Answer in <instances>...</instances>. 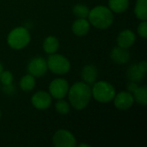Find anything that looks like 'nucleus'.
<instances>
[{"instance_id": "obj_1", "label": "nucleus", "mask_w": 147, "mask_h": 147, "mask_svg": "<svg viewBox=\"0 0 147 147\" xmlns=\"http://www.w3.org/2000/svg\"><path fill=\"white\" fill-rule=\"evenodd\" d=\"M69 102L77 110L85 109L91 98V88L84 82L75 83L68 90Z\"/></svg>"}, {"instance_id": "obj_2", "label": "nucleus", "mask_w": 147, "mask_h": 147, "mask_svg": "<svg viewBox=\"0 0 147 147\" xmlns=\"http://www.w3.org/2000/svg\"><path fill=\"white\" fill-rule=\"evenodd\" d=\"M89 22L95 28L99 29H106L109 28L114 22V15L109 8L99 5L90 10Z\"/></svg>"}, {"instance_id": "obj_3", "label": "nucleus", "mask_w": 147, "mask_h": 147, "mask_svg": "<svg viewBox=\"0 0 147 147\" xmlns=\"http://www.w3.org/2000/svg\"><path fill=\"white\" fill-rule=\"evenodd\" d=\"M30 34L24 27H17L13 28L8 34V45L16 50L24 48L30 42Z\"/></svg>"}, {"instance_id": "obj_4", "label": "nucleus", "mask_w": 147, "mask_h": 147, "mask_svg": "<svg viewBox=\"0 0 147 147\" xmlns=\"http://www.w3.org/2000/svg\"><path fill=\"white\" fill-rule=\"evenodd\" d=\"M91 94L96 101L102 103H108L113 101L115 96V89L109 82L99 81L94 84Z\"/></svg>"}, {"instance_id": "obj_5", "label": "nucleus", "mask_w": 147, "mask_h": 147, "mask_svg": "<svg viewBox=\"0 0 147 147\" xmlns=\"http://www.w3.org/2000/svg\"><path fill=\"white\" fill-rule=\"evenodd\" d=\"M47 68L54 74L63 75L66 74L71 69V63L67 58L61 54H50L47 61Z\"/></svg>"}, {"instance_id": "obj_6", "label": "nucleus", "mask_w": 147, "mask_h": 147, "mask_svg": "<svg viewBox=\"0 0 147 147\" xmlns=\"http://www.w3.org/2000/svg\"><path fill=\"white\" fill-rule=\"evenodd\" d=\"M53 142L56 147H75L77 146V140L74 135L67 130L57 131L53 137Z\"/></svg>"}, {"instance_id": "obj_7", "label": "nucleus", "mask_w": 147, "mask_h": 147, "mask_svg": "<svg viewBox=\"0 0 147 147\" xmlns=\"http://www.w3.org/2000/svg\"><path fill=\"white\" fill-rule=\"evenodd\" d=\"M69 84L64 78H56L49 84V94L56 99H63L68 93Z\"/></svg>"}, {"instance_id": "obj_8", "label": "nucleus", "mask_w": 147, "mask_h": 147, "mask_svg": "<svg viewBox=\"0 0 147 147\" xmlns=\"http://www.w3.org/2000/svg\"><path fill=\"white\" fill-rule=\"evenodd\" d=\"M47 60L42 57H35L32 59L28 65V71L34 78H40L46 74L47 71Z\"/></svg>"}, {"instance_id": "obj_9", "label": "nucleus", "mask_w": 147, "mask_h": 147, "mask_svg": "<svg viewBox=\"0 0 147 147\" xmlns=\"http://www.w3.org/2000/svg\"><path fill=\"white\" fill-rule=\"evenodd\" d=\"M31 102L35 109L44 110L50 107L52 103V96L48 92L40 90L33 95Z\"/></svg>"}, {"instance_id": "obj_10", "label": "nucleus", "mask_w": 147, "mask_h": 147, "mask_svg": "<svg viewBox=\"0 0 147 147\" xmlns=\"http://www.w3.org/2000/svg\"><path fill=\"white\" fill-rule=\"evenodd\" d=\"M113 100L115 102V106L119 110L129 109L134 102V98L133 94L127 91H121L117 95L115 94Z\"/></svg>"}, {"instance_id": "obj_11", "label": "nucleus", "mask_w": 147, "mask_h": 147, "mask_svg": "<svg viewBox=\"0 0 147 147\" xmlns=\"http://www.w3.org/2000/svg\"><path fill=\"white\" fill-rule=\"evenodd\" d=\"M147 69V63L142 61L139 64L131 65L127 70V77L131 82H140L145 78Z\"/></svg>"}, {"instance_id": "obj_12", "label": "nucleus", "mask_w": 147, "mask_h": 147, "mask_svg": "<svg viewBox=\"0 0 147 147\" xmlns=\"http://www.w3.org/2000/svg\"><path fill=\"white\" fill-rule=\"evenodd\" d=\"M127 90L133 93L134 101L142 106L147 104V88L146 86H139L135 82H130L127 84Z\"/></svg>"}, {"instance_id": "obj_13", "label": "nucleus", "mask_w": 147, "mask_h": 147, "mask_svg": "<svg viewBox=\"0 0 147 147\" xmlns=\"http://www.w3.org/2000/svg\"><path fill=\"white\" fill-rule=\"evenodd\" d=\"M136 40L135 34L130 29L122 30L117 37V44L119 47L123 48H129L132 47Z\"/></svg>"}, {"instance_id": "obj_14", "label": "nucleus", "mask_w": 147, "mask_h": 147, "mask_svg": "<svg viewBox=\"0 0 147 147\" xmlns=\"http://www.w3.org/2000/svg\"><path fill=\"white\" fill-rule=\"evenodd\" d=\"M110 56L111 59L119 65H124L127 63L130 59V53L127 50V48H123L119 46L112 50Z\"/></svg>"}, {"instance_id": "obj_15", "label": "nucleus", "mask_w": 147, "mask_h": 147, "mask_svg": "<svg viewBox=\"0 0 147 147\" xmlns=\"http://www.w3.org/2000/svg\"><path fill=\"white\" fill-rule=\"evenodd\" d=\"M90 23L86 18H78L71 26V30L77 36H84L88 34Z\"/></svg>"}, {"instance_id": "obj_16", "label": "nucleus", "mask_w": 147, "mask_h": 147, "mask_svg": "<svg viewBox=\"0 0 147 147\" xmlns=\"http://www.w3.org/2000/svg\"><path fill=\"white\" fill-rule=\"evenodd\" d=\"M82 79L89 85L94 84L97 78V69L93 65H87L82 70Z\"/></svg>"}, {"instance_id": "obj_17", "label": "nucleus", "mask_w": 147, "mask_h": 147, "mask_svg": "<svg viewBox=\"0 0 147 147\" xmlns=\"http://www.w3.org/2000/svg\"><path fill=\"white\" fill-rule=\"evenodd\" d=\"M59 47V40L53 35L47 36L43 41V49L48 54L55 53Z\"/></svg>"}, {"instance_id": "obj_18", "label": "nucleus", "mask_w": 147, "mask_h": 147, "mask_svg": "<svg viewBox=\"0 0 147 147\" xmlns=\"http://www.w3.org/2000/svg\"><path fill=\"white\" fill-rule=\"evenodd\" d=\"M129 0H109V7L112 12L122 13L127 9Z\"/></svg>"}, {"instance_id": "obj_19", "label": "nucleus", "mask_w": 147, "mask_h": 147, "mask_svg": "<svg viewBox=\"0 0 147 147\" xmlns=\"http://www.w3.org/2000/svg\"><path fill=\"white\" fill-rule=\"evenodd\" d=\"M135 16L141 21L147 20V0H137L134 9Z\"/></svg>"}, {"instance_id": "obj_20", "label": "nucleus", "mask_w": 147, "mask_h": 147, "mask_svg": "<svg viewBox=\"0 0 147 147\" xmlns=\"http://www.w3.org/2000/svg\"><path fill=\"white\" fill-rule=\"evenodd\" d=\"M20 88L25 92H28L34 90L35 87V78L30 74L23 76L20 80Z\"/></svg>"}, {"instance_id": "obj_21", "label": "nucleus", "mask_w": 147, "mask_h": 147, "mask_svg": "<svg viewBox=\"0 0 147 147\" xmlns=\"http://www.w3.org/2000/svg\"><path fill=\"white\" fill-rule=\"evenodd\" d=\"M90 10V9H89V7L86 6V5H84V4H76L72 9L73 14L78 18H86V17H88Z\"/></svg>"}, {"instance_id": "obj_22", "label": "nucleus", "mask_w": 147, "mask_h": 147, "mask_svg": "<svg viewBox=\"0 0 147 147\" xmlns=\"http://www.w3.org/2000/svg\"><path fill=\"white\" fill-rule=\"evenodd\" d=\"M55 109L57 110V112L59 114V115H67L70 110H71V106L70 104L65 102V100H62V99H59L56 103H55Z\"/></svg>"}, {"instance_id": "obj_23", "label": "nucleus", "mask_w": 147, "mask_h": 147, "mask_svg": "<svg viewBox=\"0 0 147 147\" xmlns=\"http://www.w3.org/2000/svg\"><path fill=\"white\" fill-rule=\"evenodd\" d=\"M0 82L3 85L11 84L13 82V75L9 71H3L0 74Z\"/></svg>"}, {"instance_id": "obj_24", "label": "nucleus", "mask_w": 147, "mask_h": 147, "mask_svg": "<svg viewBox=\"0 0 147 147\" xmlns=\"http://www.w3.org/2000/svg\"><path fill=\"white\" fill-rule=\"evenodd\" d=\"M138 34L144 39L147 37V22L146 21H142L138 26Z\"/></svg>"}, {"instance_id": "obj_25", "label": "nucleus", "mask_w": 147, "mask_h": 147, "mask_svg": "<svg viewBox=\"0 0 147 147\" xmlns=\"http://www.w3.org/2000/svg\"><path fill=\"white\" fill-rule=\"evenodd\" d=\"M3 90H4V92H5L6 94H8V95H12V94H14V92H15V87L12 85V84H9V85H4Z\"/></svg>"}, {"instance_id": "obj_26", "label": "nucleus", "mask_w": 147, "mask_h": 147, "mask_svg": "<svg viewBox=\"0 0 147 147\" xmlns=\"http://www.w3.org/2000/svg\"><path fill=\"white\" fill-rule=\"evenodd\" d=\"M3 71V65H2V63L0 62V74L2 73V71Z\"/></svg>"}, {"instance_id": "obj_27", "label": "nucleus", "mask_w": 147, "mask_h": 147, "mask_svg": "<svg viewBox=\"0 0 147 147\" xmlns=\"http://www.w3.org/2000/svg\"><path fill=\"white\" fill-rule=\"evenodd\" d=\"M87 146V147H89L90 146H89V145H87V144H81V145H79V146Z\"/></svg>"}, {"instance_id": "obj_28", "label": "nucleus", "mask_w": 147, "mask_h": 147, "mask_svg": "<svg viewBox=\"0 0 147 147\" xmlns=\"http://www.w3.org/2000/svg\"><path fill=\"white\" fill-rule=\"evenodd\" d=\"M0 119H1V110H0Z\"/></svg>"}]
</instances>
